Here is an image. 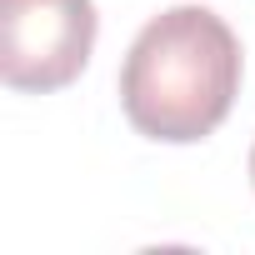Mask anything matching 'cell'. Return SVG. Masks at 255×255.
<instances>
[{
	"instance_id": "6da1fadb",
	"label": "cell",
	"mask_w": 255,
	"mask_h": 255,
	"mask_svg": "<svg viewBox=\"0 0 255 255\" xmlns=\"http://www.w3.org/2000/svg\"><path fill=\"white\" fill-rule=\"evenodd\" d=\"M240 95V40L205 5L155 15L120 65V105L140 135L165 145L205 140Z\"/></svg>"
},
{
	"instance_id": "3957f363",
	"label": "cell",
	"mask_w": 255,
	"mask_h": 255,
	"mask_svg": "<svg viewBox=\"0 0 255 255\" xmlns=\"http://www.w3.org/2000/svg\"><path fill=\"white\" fill-rule=\"evenodd\" d=\"M250 180H255V150H250Z\"/></svg>"
},
{
	"instance_id": "7a4b0ae2",
	"label": "cell",
	"mask_w": 255,
	"mask_h": 255,
	"mask_svg": "<svg viewBox=\"0 0 255 255\" xmlns=\"http://www.w3.org/2000/svg\"><path fill=\"white\" fill-rule=\"evenodd\" d=\"M95 30V0H0V75L50 95L85 70Z\"/></svg>"
}]
</instances>
